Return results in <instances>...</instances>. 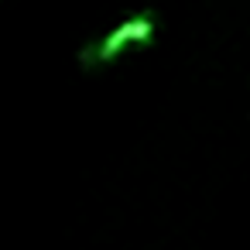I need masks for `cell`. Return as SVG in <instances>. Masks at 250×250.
<instances>
[{
	"instance_id": "obj_1",
	"label": "cell",
	"mask_w": 250,
	"mask_h": 250,
	"mask_svg": "<svg viewBox=\"0 0 250 250\" xmlns=\"http://www.w3.org/2000/svg\"><path fill=\"white\" fill-rule=\"evenodd\" d=\"M151 31H154V21H151V18H130V21H124L117 31H110V35L93 48V62H110V59H117L124 45H130V42H147Z\"/></svg>"
}]
</instances>
